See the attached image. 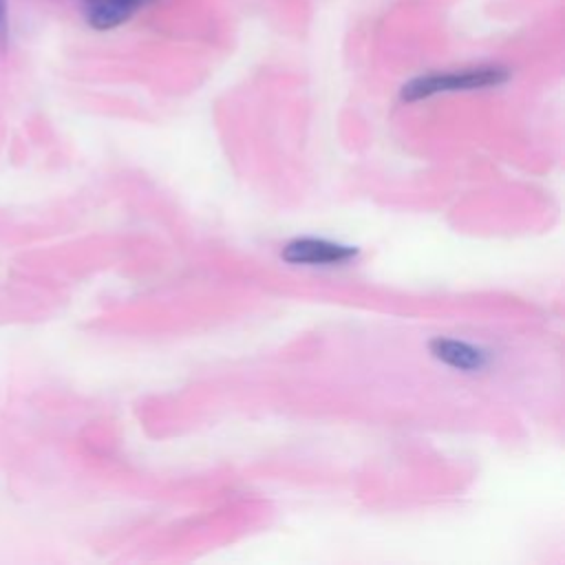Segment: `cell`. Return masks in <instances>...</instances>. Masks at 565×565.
Segmentation results:
<instances>
[{"label": "cell", "instance_id": "cell-1", "mask_svg": "<svg viewBox=\"0 0 565 565\" xmlns=\"http://www.w3.org/2000/svg\"><path fill=\"white\" fill-rule=\"evenodd\" d=\"M508 73L497 66L486 68H470L461 73H441V75H426L415 77L402 88V99L415 102L441 90H468V88H486L505 82Z\"/></svg>", "mask_w": 565, "mask_h": 565}, {"label": "cell", "instance_id": "cell-2", "mask_svg": "<svg viewBox=\"0 0 565 565\" xmlns=\"http://www.w3.org/2000/svg\"><path fill=\"white\" fill-rule=\"evenodd\" d=\"M355 249L327 243V241H316V238H302L294 241L285 247L282 258L287 263H300V265H333L351 258Z\"/></svg>", "mask_w": 565, "mask_h": 565}, {"label": "cell", "instance_id": "cell-3", "mask_svg": "<svg viewBox=\"0 0 565 565\" xmlns=\"http://www.w3.org/2000/svg\"><path fill=\"white\" fill-rule=\"evenodd\" d=\"M135 11V7L119 0H93L86 2V22L97 31H108L130 20Z\"/></svg>", "mask_w": 565, "mask_h": 565}, {"label": "cell", "instance_id": "cell-4", "mask_svg": "<svg viewBox=\"0 0 565 565\" xmlns=\"http://www.w3.org/2000/svg\"><path fill=\"white\" fill-rule=\"evenodd\" d=\"M433 353L448 362L450 366L457 369H479L483 364V355L481 351L463 344V342H455V340H435L433 342Z\"/></svg>", "mask_w": 565, "mask_h": 565}, {"label": "cell", "instance_id": "cell-5", "mask_svg": "<svg viewBox=\"0 0 565 565\" xmlns=\"http://www.w3.org/2000/svg\"><path fill=\"white\" fill-rule=\"evenodd\" d=\"M7 20V0H0V29L4 26Z\"/></svg>", "mask_w": 565, "mask_h": 565}]
</instances>
